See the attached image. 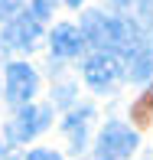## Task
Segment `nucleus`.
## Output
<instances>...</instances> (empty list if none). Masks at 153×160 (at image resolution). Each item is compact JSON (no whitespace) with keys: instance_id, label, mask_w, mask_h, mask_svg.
Instances as JSON below:
<instances>
[{"instance_id":"9d476101","label":"nucleus","mask_w":153,"mask_h":160,"mask_svg":"<svg viewBox=\"0 0 153 160\" xmlns=\"http://www.w3.org/2000/svg\"><path fill=\"white\" fill-rule=\"evenodd\" d=\"M114 7L124 13V10H134V17H150V7L153 0H111Z\"/></svg>"},{"instance_id":"423d86ee","label":"nucleus","mask_w":153,"mask_h":160,"mask_svg":"<svg viewBox=\"0 0 153 160\" xmlns=\"http://www.w3.org/2000/svg\"><path fill=\"white\" fill-rule=\"evenodd\" d=\"M39 92V75L33 72V65L26 62H10L7 65V101L10 105H26Z\"/></svg>"},{"instance_id":"6e6552de","label":"nucleus","mask_w":153,"mask_h":160,"mask_svg":"<svg viewBox=\"0 0 153 160\" xmlns=\"http://www.w3.org/2000/svg\"><path fill=\"white\" fill-rule=\"evenodd\" d=\"M91 118H94V108L91 105H82V108H75V111L65 114L62 131L69 134V141H72V154H82V150H85V141H88V121Z\"/></svg>"},{"instance_id":"ddd939ff","label":"nucleus","mask_w":153,"mask_h":160,"mask_svg":"<svg viewBox=\"0 0 153 160\" xmlns=\"http://www.w3.org/2000/svg\"><path fill=\"white\" fill-rule=\"evenodd\" d=\"M26 160H62V154H55V150H30L26 154Z\"/></svg>"},{"instance_id":"7ed1b4c3","label":"nucleus","mask_w":153,"mask_h":160,"mask_svg":"<svg viewBox=\"0 0 153 160\" xmlns=\"http://www.w3.org/2000/svg\"><path fill=\"white\" fill-rule=\"evenodd\" d=\"M49 121H52V105H30L26 101V105H20V114L7 124V141L26 144L36 134H42L49 128Z\"/></svg>"},{"instance_id":"2eb2a0df","label":"nucleus","mask_w":153,"mask_h":160,"mask_svg":"<svg viewBox=\"0 0 153 160\" xmlns=\"http://www.w3.org/2000/svg\"><path fill=\"white\" fill-rule=\"evenodd\" d=\"M0 160H17V154H13L7 144H0Z\"/></svg>"},{"instance_id":"0eeeda50","label":"nucleus","mask_w":153,"mask_h":160,"mask_svg":"<svg viewBox=\"0 0 153 160\" xmlns=\"http://www.w3.org/2000/svg\"><path fill=\"white\" fill-rule=\"evenodd\" d=\"M85 46H88L85 33L78 26H72V23H59L49 33V49H52L55 59H75V56L85 52Z\"/></svg>"},{"instance_id":"f257e3e1","label":"nucleus","mask_w":153,"mask_h":160,"mask_svg":"<svg viewBox=\"0 0 153 160\" xmlns=\"http://www.w3.org/2000/svg\"><path fill=\"white\" fill-rule=\"evenodd\" d=\"M82 33L94 49H111V52H121V56L143 46L140 23H134L127 17H108L101 10L82 13Z\"/></svg>"},{"instance_id":"39448f33","label":"nucleus","mask_w":153,"mask_h":160,"mask_svg":"<svg viewBox=\"0 0 153 160\" xmlns=\"http://www.w3.org/2000/svg\"><path fill=\"white\" fill-rule=\"evenodd\" d=\"M39 36H42V20H36L33 13H17L3 26L0 46L10 49V52H30V49H36Z\"/></svg>"},{"instance_id":"f03ea898","label":"nucleus","mask_w":153,"mask_h":160,"mask_svg":"<svg viewBox=\"0 0 153 160\" xmlns=\"http://www.w3.org/2000/svg\"><path fill=\"white\" fill-rule=\"evenodd\" d=\"M121 78H124V62L117 59V52H111V49H98L94 56L85 59V82H88L94 92L108 95V92L117 88Z\"/></svg>"},{"instance_id":"dca6fc26","label":"nucleus","mask_w":153,"mask_h":160,"mask_svg":"<svg viewBox=\"0 0 153 160\" xmlns=\"http://www.w3.org/2000/svg\"><path fill=\"white\" fill-rule=\"evenodd\" d=\"M65 3H69V7H82L85 0H65Z\"/></svg>"},{"instance_id":"20e7f679","label":"nucleus","mask_w":153,"mask_h":160,"mask_svg":"<svg viewBox=\"0 0 153 160\" xmlns=\"http://www.w3.org/2000/svg\"><path fill=\"white\" fill-rule=\"evenodd\" d=\"M134 150H137V134L121 121H108L98 134L94 160H127Z\"/></svg>"},{"instance_id":"9b49d317","label":"nucleus","mask_w":153,"mask_h":160,"mask_svg":"<svg viewBox=\"0 0 153 160\" xmlns=\"http://www.w3.org/2000/svg\"><path fill=\"white\" fill-rule=\"evenodd\" d=\"M23 10V0H0V20H13Z\"/></svg>"},{"instance_id":"f8f14e48","label":"nucleus","mask_w":153,"mask_h":160,"mask_svg":"<svg viewBox=\"0 0 153 160\" xmlns=\"http://www.w3.org/2000/svg\"><path fill=\"white\" fill-rule=\"evenodd\" d=\"M30 13H33L36 20H46L49 13H52V0H33V3H30Z\"/></svg>"},{"instance_id":"4468645a","label":"nucleus","mask_w":153,"mask_h":160,"mask_svg":"<svg viewBox=\"0 0 153 160\" xmlns=\"http://www.w3.org/2000/svg\"><path fill=\"white\" fill-rule=\"evenodd\" d=\"M72 95H75V85H62V88H59V101H62V105H69Z\"/></svg>"},{"instance_id":"1a4fd4ad","label":"nucleus","mask_w":153,"mask_h":160,"mask_svg":"<svg viewBox=\"0 0 153 160\" xmlns=\"http://www.w3.org/2000/svg\"><path fill=\"white\" fill-rule=\"evenodd\" d=\"M127 69H130V78H134V82L153 78V46L150 42H143L134 52H127Z\"/></svg>"}]
</instances>
